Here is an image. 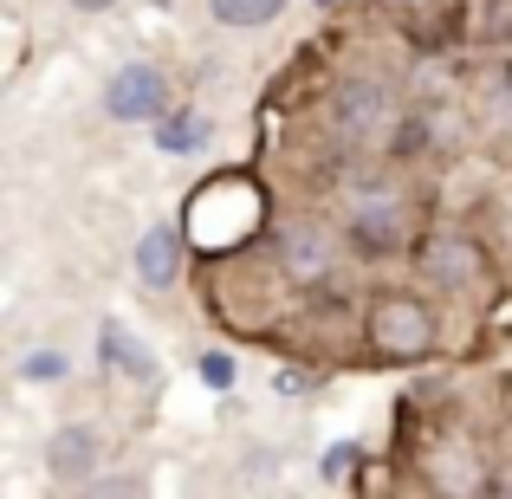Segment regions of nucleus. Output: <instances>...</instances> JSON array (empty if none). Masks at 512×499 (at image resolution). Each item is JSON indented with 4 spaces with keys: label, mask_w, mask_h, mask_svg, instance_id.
Segmentation results:
<instances>
[{
    "label": "nucleus",
    "mask_w": 512,
    "mask_h": 499,
    "mask_svg": "<svg viewBox=\"0 0 512 499\" xmlns=\"http://www.w3.org/2000/svg\"><path fill=\"white\" fill-rule=\"evenodd\" d=\"M195 370H201V383H208V389H234V357H227V350H208Z\"/></svg>",
    "instance_id": "15"
},
{
    "label": "nucleus",
    "mask_w": 512,
    "mask_h": 499,
    "mask_svg": "<svg viewBox=\"0 0 512 499\" xmlns=\"http://www.w3.org/2000/svg\"><path fill=\"white\" fill-rule=\"evenodd\" d=\"M350 467H357V441H338V448L325 454V480H344Z\"/></svg>",
    "instance_id": "16"
},
{
    "label": "nucleus",
    "mask_w": 512,
    "mask_h": 499,
    "mask_svg": "<svg viewBox=\"0 0 512 499\" xmlns=\"http://www.w3.org/2000/svg\"><path fill=\"white\" fill-rule=\"evenodd\" d=\"M363 337L383 363H422L441 350V312L422 299V292H376L370 318H363Z\"/></svg>",
    "instance_id": "1"
},
{
    "label": "nucleus",
    "mask_w": 512,
    "mask_h": 499,
    "mask_svg": "<svg viewBox=\"0 0 512 499\" xmlns=\"http://www.w3.org/2000/svg\"><path fill=\"white\" fill-rule=\"evenodd\" d=\"M65 7H78V13H111L117 0H65Z\"/></svg>",
    "instance_id": "17"
},
{
    "label": "nucleus",
    "mask_w": 512,
    "mask_h": 499,
    "mask_svg": "<svg viewBox=\"0 0 512 499\" xmlns=\"http://www.w3.org/2000/svg\"><path fill=\"white\" fill-rule=\"evenodd\" d=\"M422 150H428V124H422V117H402L396 137H389V156H396V163H409V156H422Z\"/></svg>",
    "instance_id": "14"
},
{
    "label": "nucleus",
    "mask_w": 512,
    "mask_h": 499,
    "mask_svg": "<svg viewBox=\"0 0 512 499\" xmlns=\"http://www.w3.org/2000/svg\"><path fill=\"white\" fill-rule=\"evenodd\" d=\"M286 7H292V0H208V13H214L221 26H234V33H253V26H273Z\"/></svg>",
    "instance_id": "11"
},
{
    "label": "nucleus",
    "mask_w": 512,
    "mask_h": 499,
    "mask_svg": "<svg viewBox=\"0 0 512 499\" xmlns=\"http://www.w3.org/2000/svg\"><path fill=\"white\" fill-rule=\"evenodd\" d=\"M150 130H156V150H169V156H195V150H208V137H214L208 111H188V104H175Z\"/></svg>",
    "instance_id": "10"
},
{
    "label": "nucleus",
    "mask_w": 512,
    "mask_h": 499,
    "mask_svg": "<svg viewBox=\"0 0 512 499\" xmlns=\"http://www.w3.org/2000/svg\"><path fill=\"white\" fill-rule=\"evenodd\" d=\"M98 357H104V370L130 376V383H163V357H156L130 325H117V318L98 325Z\"/></svg>",
    "instance_id": "8"
},
{
    "label": "nucleus",
    "mask_w": 512,
    "mask_h": 499,
    "mask_svg": "<svg viewBox=\"0 0 512 499\" xmlns=\"http://www.w3.org/2000/svg\"><path fill=\"white\" fill-rule=\"evenodd\" d=\"M273 253H279V273H286L292 286H325L331 266H338V240H331V227L325 221H305V214L279 227Z\"/></svg>",
    "instance_id": "6"
},
{
    "label": "nucleus",
    "mask_w": 512,
    "mask_h": 499,
    "mask_svg": "<svg viewBox=\"0 0 512 499\" xmlns=\"http://www.w3.org/2000/svg\"><path fill=\"white\" fill-rule=\"evenodd\" d=\"M65 376H72V357L59 344H39L20 357V383H65Z\"/></svg>",
    "instance_id": "12"
},
{
    "label": "nucleus",
    "mask_w": 512,
    "mask_h": 499,
    "mask_svg": "<svg viewBox=\"0 0 512 499\" xmlns=\"http://www.w3.org/2000/svg\"><path fill=\"white\" fill-rule=\"evenodd\" d=\"M78 499H150V487L137 474H98L91 487H78Z\"/></svg>",
    "instance_id": "13"
},
{
    "label": "nucleus",
    "mask_w": 512,
    "mask_h": 499,
    "mask_svg": "<svg viewBox=\"0 0 512 499\" xmlns=\"http://www.w3.org/2000/svg\"><path fill=\"white\" fill-rule=\"evenodd\" d=\"M500 499H512V480H506V487H500Z\"/></svg>",
    "instance_id": "18"
},
{
    "label": "nucleus",
    "mask_w": 512,
    "mask_h": 499,
    "mask_svg": "<svg viewBox=\"0 0 512 499\" xmlns=\"http://www.w3.org/2000/svg\"><path fill=\"white\" fill-rule=\"evenodd\" d=\"M409 260H415V273H422L428 292H467V286L487 279V247H480L474 234H461V227H435Z\"/></svg>",
    "instance_id": "3"
},
{
    "label": "nucleus",
    "mask_w": 512,
    "mask_h": 499,
    "mask_svg": "<svg viewBox=\"0 0 512 499\" xmlns=\"http://www.w3.org/2000/svg\"><path fill=\"white\" fill-rule=\"evenodd\" d=\"M111 435H104L98 422H65V428H52V441H46V474L59 480V487H91L98 474H111Z\"/></svg>",
    "instance_id": "5"
},
{
    "label": "nucleus",
    "mask_w": 512,
    "mask_h": 499,
    "mask_svg": "<svg viewBox=\"0 0 512 499\" xmlns=\"http://www.w3.org/2000/svg\"><path fill=\"white\" fill-rule=\"evenodd\" d=\"M182 260H188V240L175 234V227H150V234L137 240V279L150 292H169L175 279H182Z\"/></svg>",
    "instance_id": "9"
},
{
    "label": "nucleus",
    "mask_w": 512,
    "mask_h": 499,
    "mask_svg": "<svg viewBox=\"0 0 512 499\" xmlns=\"http://www.w3.org/2000/svg\"><path fill=\"white\" fill-rule=\"evenodd\" d=\"M169 111H175L169 72L150 65V59L111 72V85H104V117H111V124H156V117H169Z\"/></svg>",
    "instance_id": "4"
},
{
    "label": "nucleus",
    "mask_w": 512,
    "mask_h": 499,
    "mask_svg": "<svg viewBox=\"0 0 512 499\" xmlns=\"http://www.w3.org/2000/svg\"><path fill=\"white\" fill-rule=\"evenodd\" d=\"M383 117H389V91L376 78H350V85L331 91V124H338L344 143H363L370 130H383Z\"/></svg>",
    "instance_id": "7"
},
{
    "label": "nucleus",
    "mask_w": 512,
    "mask_h": 499,
    "mask_svg": "<svg viewBox=\"0 0 512 499\" xmlns=\"http://www.w3.org/2000/svg\"><path fill=\"white\" fill-rule=\"evenodd\" d=\"M402 247H409V208H402V195L370 188V195L350 201L344 253H357L363 266H383V260H402Z\"/></svg>",
    "instance_id": "2"
}]
</instances>
